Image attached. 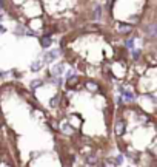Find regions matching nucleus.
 Masks as SVG:
<instances>
[{"mask_svg":"<svg viewBox=\"0 0 157 167\" xmlns=\"http://www.w3.org/2000/svg\"><path fill=\"white\" fill-rule=\"evenodd\" d=\"M139 56H140V51H134V53H133V57H134V59H137Z\"/></svg>","mask_w":157,"mask_h":167,"instance_id":"15","label":"nucleus"},{"mask_svg":"<svg viewBox=\"0 0 157 167\" xmlns=\"http://www.w3.org/2000/svg\"><path fill=\"white\" fill-rule=\"evenodd\" d=\"M63 64H59V65H56L54 68H52V73H54V76H60L62 73H63Z\"/></svg>","mask_w":157,"mask_h":167,"instance_id":"3","label":"nucleus"},{"mask_svg":"<svg viewBox=\"0 0 157 167\" xmlns=\"http://www.w3.org/2000/svg\"><path fill=\"white\" fill-rule=\"evenodd\" d=\"M63 132H66V133H69V132H71V129H69V125H68V124H65V125H63Z\"/></svg>","mask_w":157,"mask_h":167,"instance_id":"14","label":"nucleus"},{"mask_svg":"<svg viewBox=\"0 0 157 167\" xmlns=\"http://www.w3.org/2000/svg\"><path fill=\"white\" fill-rule=\"evenodd\" d=\"M122 162H123V156H122V155L116 156V166H120Z\"/></svg>","mask_w":157,"mask_h":167,"instance_id":"11","label":"nucleus"},{"mask_svg":"<svg viewBox=\"0 0 157 167\" xmlns=\"http://www.w3.org/2000/svg\"><path fill=\"white\" fill-rule=\"evenodd\" d=\"M40 68H42V60H35L33 65H31V70L33 71H39Z\"/></svg>","mask_w":157,"mask_h":167,"instance_id":"6","label":"nucleus"},{"mask_svg":"<svg viewBox=\"0 0 157 167\" xmlns=\"http://www.w3.org/2000/svg\"><path fill=\"white\" fill-rule=\"evenodd\" d=\"M122 93L125 94V99H126V101H133V99H134V93H131V91H125V90H123Z\"/></svg>","mask_w":157,"mask_h":167,"instance_id":"7","label":"nucleus"},{"mask_svg":"<svg viewBox=\"0 0 157 167\" xmlns=\"http://www.w3.org/2000/svg\"><path fill=\"white\" fill-rule=\"evenodd\" d=\"M100 17H102V8L100 6H96V10H94V19L100 20Z\"/></svg>","mask_w":157,"mask_h":167,"instance_id":"5","label":"nucleus"},{"mask_svg":"<svg viewBox=\"0 0 157 167\" xmlns=\"http://www.w3.org/2000/svg\"><path fill=\"white\" fill-rule=\"evenodd\" d=\"M52 82H54V85H62V79L60 78H54V79H52Z\"/></svg>","mask_w":157,"mask_h":167,"instance_id":"13","label":"nucleus"},{"mask_svg":"<svg viewBox=\"0 0 157 167\" xmlns=\"http://www.w3.org/2000/svg\"><path fill=\"white\" fill-rule=\"evenodd\" d=\"M57 56H59V51H57V49H54V51H49V53L45 54V59H46V60H54Z\"/></svg>","mask_w":157,"mask_h":167,"instance_id":"2","label":"nucleus"},{"mask_svg":"<svg viewBox=\"0 0 157 167\" xmlns=\"http://www.w3.org/2000/svg\"><path fill=\"white\" fill-rule=\"evenodd\" d=\"M123 132H125V122L123 121H117V124H116V133L123 135Z\"/></svg>","mask_w":157,"mask_h":167,"instance_id":"1","label":"nucleus"},{"mask_svg":"<svg viewBox=\"0 0 157 167\" xmlns=\"http://www.w3.org/2000/svg\"><path fill=\"white\" fill-rule=\"evenodd\" d=\"M40 43H42L43 48H49V47H51V39H49V37H42V39H40Z\"/></svg>","mask_w":157,"mask_h":167,"instance_id":"4","label":"nucleus"},{"mask_svg":"<svg viewBox=\"0 0 157 167\" xmlns=\"http://www.w3.org/2000/svg\"><path fill=\"white\" fill-rule=\"evenodd\" d=\"M59 102H60V96H59V94H57V96H56V98H54V99H52V101H51V105H52V107H56V105H57V104H59Z\"/></svg>","mask_w":157,"mask_h":167,"instance_id":"10","label":"nucleus"},{"mask_svg":"<svg viewBox=\"0 0 157 167\" xmlns=\"http://www.w3.org/2000/svg\"><path fill=\"white\" fill-rule=\"evenodd\" d=\"M119 30H120V31H125V33H126V31L131 30V26H129V25H123V23H119Z\"/></svg>","mask_w":157,"mask_h":167,"instance_id":"8","label":"nucleus"},{"mask_svg":"<svg viewBox=\"0 0 157 167\" xmlns=\"http://www.w3.org/2000/svg\"><path fill=\"white\" fill-rule=\"evenodd\" d=\"M126 48H134V39H128L126 40Z\"/></svg>","mask_w":157,"mask_h":167,"instance_id":"12","label":"nucleus"},{"mask_svg":"<svg viewBox=\"0 0 157 167\" xmlns=\"http://www.w3.org/2000/svg\"><path fill=\"white\" fill-rule=\"evenodd\" d=\"M40 85H42V80H33V82H31V87L33 88H39Z\"/></svg>","mask_w":157,"mask_h":167,"instance_id":"9","label":"nucleus"},{"mask_svg":"<svg viewBox=\"0 0 157 167\" xmlns=\"http://www.w3.org/2000/svg\"><path fill=\"white\" fill-rule=\"evenodd\" d=\"M0 33H5V28H3L2 25H0Z\"/></svg>","mask_w":157,"mask_h":167,"instance_id":"16","label":"nucleus"}]
</instances>
